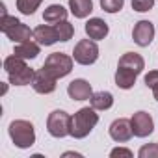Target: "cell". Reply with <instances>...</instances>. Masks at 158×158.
Segmentation results:
<instances>
[{
    "label": "cell",
    "mask_w": 158,
    "mask_h": 158,
    "mask_svg": "<svg viewBox=\"0 0 158 158\" xmlns=\"http://www.w3.org/2000/svg\"><path fill=\"white\" fill-rule=\"evenodd\" d=\"M132 123H130V119H125V117H121V119H115L112 125H110V136H112V139L114 141H117V143H125V141H128L130 138H132Z\"/></svg>",
    "instance_id": "30bf717a"
},
{
    "label": "cell",
    "mask_w": 158,
    "mask_h": 158,
    "mask_svg": "<svg viewBox=\"0 0 158 158\" xmlns=\"http://www.w3.org/2000/svg\"><path fill=\"white\" fill-rule=\"evenodd\" d=\"M67 93L73 101H88L91 99L93 95V89H91V84L88 80H84V78H76V80H73L67 88Z\"/></svg>",
    "instance_id": "8fae6325"
},
{
    "label": "cell",
    "mask_w": 158,
    "mask_h": 158,
    "mask_svg": "<svg viewBox=\"0 0 158 158\" xmlns=\"http://www.w3.org/2000/svg\"><path fill=\"white\" fill-rule=\"evenodd\" d=\"M125 6V0H101V8L106 13H117Z\"/></svg>",
    "instance_id": "cb8c5ba5"
},
{
    "label": "cell",
    "mask_w": 158,
    "mask_h": 158,
    "mask_svg": "<svg viewBox=\"0 0 158 158\" xmlns=\"http://www.w3.org/2000/svg\"><path fill=\"white\" fill-rule=\"evenodd\" d=\"M34 74H35V73H34L30 67H24V69H21V71L10 74V84H13V86H26V84H32Z\"/></svg>",
    "instance_id": "ffe728a7"
},
{
    "label": "cell",
    "mask_w": 158,
    "mask_h": 158,
    "mask_svg": "<svg viewBox=\"0 0 158 158\" xmlns=\"http://www.w3.org/2000/svg\"><path fill=\"white\" fill-rule=\"evenodd\" d=\"M132 39L139 47H149L151 41L154 39V26H152V23L151 21H139V23H136V26L132 30Z\"/></svg>",
    "instance_id": "9c48e42d"
},
{
    "label": "cell",
    "mask_w": 158,
    "mask_h": 158,
    "mask_svg": "<svg viewBox=\"0 0 158 158\" xmlns=\"http://www.w3.org/2000/svg\"><path fill=\"white\" fill-rule=\"evenodd\" d=\"M24 67H28V65H26V61H24L23 58L15 56V54L4 60V69L8 71V74H13V73L21 71V69H24Z\"/></svg>",
    "instance_id": "44dd1931"
},
{
    "label": "cell",
    "mask_w": 158,
    "mask_h": 158,
    "mask_svg": "<svg viewBox=\"0 0 158 158\" xmlns=\"http://www.w3.org/2000/svg\"><path fill=\"white\" fill-rule=\"evenodd\" d=\"M136 73L130 71V69H125V67H117V73H115V86L121 88V89H130L134 84H136Z\"/></svg>",
    "instance_id": "2e32d148"
},
{
    "label": "cell",
    "mask_w": 158,
    "mask_h": 158,
    "mask_svg": "<svg viewBox=\"0 0 158 158\" xmlns=\"http://www.w3.org/2000/svg\"><path fill=\"white\" fill-rule=\"evenodd\" d=\"M130 123H132V132L138 138H147L154 130V121L147 112H136L132 115Z\"/></svg>",
    "instance_id": "52a82bcc"
},
{
    "label": "cell",
    "mask_w": 158,
    "mask_h": 158,
    "mask_svg": "<svg viewBox=\"0 0 158 158\" xmlns=\"http://www.w3.org/2000/svg\"><path fill=\"white\" fill-rule=\"evenodd\" d=\"M13 54L15 56H19V58H23V60H34V58H37V54H39V43H34V41H23V43H19L17 47H15V50H13Z\"/></svg>",
    "instance_id": "9a60e30c"
},
{
    "label": "cell",
    "mask_w": 158,
    "mask_h": 158,
    "mask_svg": "<svg viewBox=\"0 0 158 158\" xmlns=\"http://www.w3.org/2000/svg\"><path fill=\"white\" fill-rule=\"evenodd\" d=\"M86 34L89 35V39H95V41L104 39V37L108 35V24H106L102 19L93 17V19H89V21L86 23Z\"/></svg>",
    "instance_id": "4fadbf2b"
},
{
    "label": "cell",
    "mask_w": 158,
    "mask_h": 158,
    "mask_svg": "<svg viewBox=\"0 0 158 158\" xmlns=\"http://www.w3.org/2000/svg\"><path fill=\"white\" fill-rule=\"evenodd\" d=\"M43 19H45V23H48V24H56V23L67 19V10H65L63 6H60V4H52V6H48V8L43 11Z\"/></svg>",
    "instance_id": "ac0fdd59"
},
{
    "label": "cell",
    "mask_w": 158,
    "mask_h": 158,
    "mask_svg": "<svg viewBox=\"0 0 158 158\" xmlns=\"http://www.w3.org/2000/svg\"><path fill=\"white\" fill-rule=\"evenodd\" d=\"M54 26H56V32H58L60 41H69V39L74 35V28H73V24L67 23V21H60V23H56Z\"/></svg>",
    "instance_id": "7402d4cb"
},
{
    "label": "cell",
    "mask_w": 158,
    "mask_h": 158,
    "mask_svg": "<svg viewBox=\"0 0 158 158\" xmlns=\"http://www.w3.org/2000/svg\"><path fill=\"white\" fill-rule=\"evenodd\" d=\"M152 93H154V99L158 101V88H156V89H152Z\"/></svg>",
    "instance_id": "f1b7e54d"
},
{
    "label": "cell",
    "mask_w": 158,
    "mask_h": 158,
    "mask_svg": "<svg viewBox=\"0 0 158 158\" xmlns=\"http://www.w3.org/2000/svg\"><path fill=\"white\" fill-rule=\"evenodd\" d=\"M71 121L73 117L67 112L54 110L47 119V130L54 138H65L67 134H71Z\"/></svg>",
    "instance_id": "5b68a950"
},
{
    "label": "cell",
    "mask_w": 158,
    "mask_h": 158,
    "mask_svg": "<svg viewBox=\"0 0 158 158\" xmlns=\"http://www.w3.org/2000/svg\"><path fill=\"white\" fill-rule=\"evenodd\" d=\"M110 156H112V158H117V156L132 158V151H128V149H123V147H117V149H114V151L110 152Z\"/></svg>",
    "instance_id": "83f0119b"
},
{
    "label": "cell",
    "mask_w": 158,
    "mask_h": 158,
    "mask_svg": "<svg viewBox=\"0 0 158 158\" xmlns=\"http://www.w3.org/2000/svg\"><path fill=\"white\" fill-rule=\"evenodd\" d=\"M69 10L76 19H86L93 11L91 0H69Z\"/></svg>",
    "instance_id": "e0dca14e"
},
{
    "label": "cell",
    "mask_w": 158,
    "mask_h": 158,
    "mask_svg": "<svg viewBox=\"0 0 158 158\" xmlns=\"http://www.w3.org/2000/svg\"><path fill=\"white\" fill-rule=\"evenodd\" d=\"M99 123V114H95V108H80L74 115H73V121H71V136L76 138V139H82L86 138L93 128L95 125Z\"/></svg>",
    "instance_id": "6da1fadb"
},
{
    "label": "cell",
    "mask_w": 158,
    "mask_h": 158,
    "mask_svg": "<svg viewBox=\"0 0 158 158\" xmlns=\"http://www.w3.org/2000/svg\"><path fill=\"white\" fill-rule=\"evenodd\" d=\"M139 158H158V143H149L139 149Z\"/></svg>",
    "instance_id": "d4e9b609"
},
{
    "label": "cell",
    "mask_w": 158,
    "mask_h": 158,
    "mask_svg": "<svg viewBox=\"0 0 158 158\" xmlns=\"http://www.w3.org/2000/svg\"><path fill=\"white\" fill-rule=\"evenodd\" d=\"M152 6H154V0H132V10L139 11V13L152 10Z\"/></svg>",
    "instance_id": "484cf974"
},
{
    "label": "cell",
    "mask_w": 158,
    "mask_h": 158,
    "mask_svg": "<svg viewBox=\"0 0 158 158\" xmlns=\"http://www.w3.org/2000/svg\"><path fill=\"white\" fill-rule=\"evenodd\" d=\"M73 58L76 63H80V65H91L97 61L99 58V47L95 41L91 39H82V41H78L74 50H73Z\"/></svg>",
    "instance_id": "8992f818"
},
{
    "label": "cell",
    "mask_w": 158,
    "mask_h": 158,
    "mask_svg": "<svg viewBox=\"0 0 158 158\" xmlns=\"http://www.w3.org/2000/svg\"><path fill=\"white\" fill-rule=\"evenodd\" d=\"M34 39L43 45V47H50L54 45L56 41H60L58 37V32H56V26H48V24H41L34 30Z\"/></svg>",
    "instance_id": "7c38bea8"
},
{
    "label": "cell",
    "mask_w": 158,
    "mask_h": 158,
    "mask_svg": "<svg viewBox=\"0 0 158 158\" xmlns=\"http://www.w3.org/2000/svg\"><path fill=\"white\" fill-rule=\"evenodd\" d=\"M73 60L71 56L67 54H61V52H52L48 54V58L45 60L43 63V69L47 73H50L54 78H63L67 76L71 71H73Z\"/></svg>",
    "instance_id": "277c9868"
},
{
    "label": "cell",
    "mask_w": 158,
    "mask_h": 158,
    "mask_svg": "<svg viewBox=\"0 0 158 158\" xmlns=\"http://www.w3.org/2000/svg\"><path fill=\"white\" fill-rule=\"evenodd\" d=\"M56 80L58 78H54L50 73H47L43 67L34 74V80H32V88L37 91V93H41V95H48V93H52L54 89H56Z\"/></svg>",
    "instance_id": "ba28073f"
},
{
    "label": "cell",
    "mask_w": 158,
    "mask_h": 158,
    "mask_svg": "<svg viewBox=\"0 0 158 158\" xmlns=\"http://www.w3.org/2000/svg\"><path fill=\"white\" fill-rule=\"evenodd\" d=\"M117 67H125V69H130V71H134L136 74H139L143 69H145V61H143V58L139 56V54H136V52H127V54H123L121 58H119V65Z\"/></svg>",
    "instance_id": "5bb4252c"
},
{
    "label": "cell",
    "mask_w": 158,
    "mask_h": 158,
    "mask_svg": "<svg viewBox=\"0 0 158 158\" xmlns=\"http://www.w3.org/2000/svg\"><path fill=\"white\" fill-rule=\"evenodd\" d=\"M8 132H10L11 141L19 149H28L35 143V130H34V125L30 121H24V119L11 121Z\"/></svg>",
    "instance_id": "7a4b0ae2"
},
{
    "label": "cell",
    "mask_w": 158,
    "mask_h": 158,
    "mask_svg": "<svg viewBox=\"0 0 158 158\" xmlns=\"http://www.w3.org/2000/svg\"><path fill=\"white\" fill-rule=\"evenodd\" d=\"M0 30H2L13 43H23V41H28L34 32L24 24L21 23L19 19L15 17H10V15H2V23H0Z\"/></svg>",
    "instance_id": "3957f363"
},
{
    "label": "cell",
    "mask_w": 158,
    "mask_h": 158,
    "mask_svg": "<svg viewBox=\"0 0 158 158\" xmlns=\"http://www.w3.org/2000/svg\"><path fill=\"white\" fill-rule=\"evenodd\" d=\"M145 86L151 88V89L158 88V71H149L145 74Z\"/></svg>",
    "instance_id": "4316f807"
},
{
    "label": "cell",
    "mask_w": 158,
    "mask_h": 158,
    "mask_svg": "<svg viewBox=\"0 0 158 158\" xmlns=\"http://www.w3.org/2000/svg\"><path fill=\"white\" fill-rule=\"evenodd\" d=\"M43 0H17V10L23 15H34V11L41 6Z\"/></svg>",
    "instance_id": "603a6c76"
},
{
    "label": "cell",
    "mask_w": 158,
    "mask_h": 158,
    "mask_svg": "<svg viewBox=\"0 0 158 158\" xmlns=\"http://www.w3.org/2000/svg\"><path fill=\"white\" fill-rule=\"evenodd\" d=\"M89 102H91V106L95 110H108L114 104V97H112L110 91H99V93H93L91 95Z\"/></svg>",
    "instance_id": "d6986e66"
}]
</instances>
